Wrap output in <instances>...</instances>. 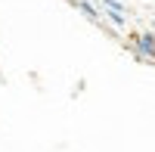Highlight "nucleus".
<instances>
[{"label":"nucleus","instance_id":"1","mask_svg":"<svg viewBox=\"0 0 155 152\" xmlns=\"http://www.w3.org/2000/svg\"><path fill=\"white\" fill-rule=\"evenodd\" d=\"M134 56L137 59H149V62H155V34L152 31H143V34H137L134 37Z\"/></svg>","mask_w":155,"mask_h":152},{"label":"nucleus","instance_id":"2","mask_svg":"<svg viewBox=\"0 0 155 152\" xmlns=\"http://www.w3.org/2000/svg\"><path fill=\"white\" fill-rule=\"evenodd\" d=\"M74 6L81 9V12H84V16H87L90 22H99V19H102V12H99L93 3H90V0H74Z\"/></svg>","mask_w":155,"mask_h":152},{"label":"nucleus","instance_id":"3","mask_svg":"<svg viewBox=\"0 0 155 152\" xmlns=\"http://www.w3.org/2000/svg\"><path fill=\"white\" fill-rule=\"evenodd\" d=\"M102 6H106L109 12H121V16H124V6L118 3V0H102Z\"/></svg>","mask_w":155,"mask_h":152}]
</instances>
